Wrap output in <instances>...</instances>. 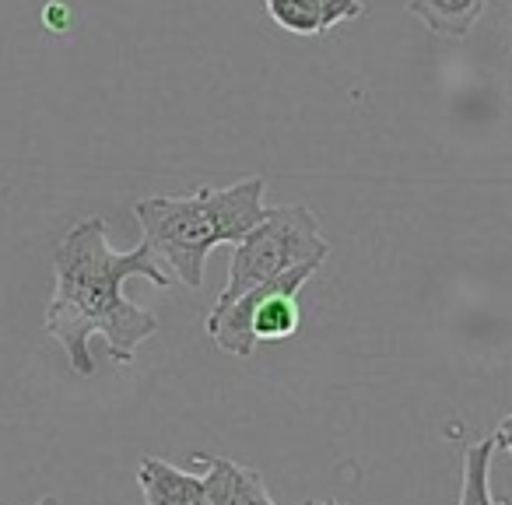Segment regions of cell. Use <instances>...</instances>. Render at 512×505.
<instances>
[{
  "mask_svg": "<svg viewBox=\"0 0 512 505\" xmlns=\"http://www.w3.org/2000/svg\"><path fill=\"white\" fill-rule=\"evenodd\" d=\"M498 432H512V414H505V418L498 421Z\"/></svg>",
  "mask_w": 512,
  "mask_h": 505,
  "instance_id": "obj_12",
  "label": "cell"
},
{
  "mask_svg": "<svg viewBox=\"0 0 512 505\" xmlns=\"http://www.w3.org/2000/svg\"><path fill=\"white\" fill-rule=\"evenodd\" d=\"M46 18H50V32H67V8L53 4V8H46Z\"/></svg>",
  "mask_w": 512,
  "mask_h": 505,
  "instance_id": "obj_10",
  "label": "cell"
},
{
  "mask_svg": "<svg viewBox=\"0 0 512 505\" xmlns=\"http://www.w3.org/2000/svg\"><path fill=\"white\" fill-rule=\"evenodd\" d=\"M267 15L295 36L323 32V0H267Z\"/></svg>",
  "mask_w": 512,
  "mask_h": 505,
  "instance_id": "obj_8",
  "label": "cell"
},
{
  "mask_svg": "<svg viewBox=\"0 0 512 505\" xmlns=\"http://www.w3.org/2000/svg\"><path fill=\"white\" fill-rule=\"evenodd\" d=\"M495 449H505L512 456V432H495Z\"/></svg>",
  "mask_w": 512,
  "mask_h": 505,
  "instance_id": "obj_11",
  "label": "cell"
},
{
  "mask_svg": "<svg viewBox=\"0 0 512 505\" xmlns=\"http://www.w3.org/2000/svg\"><path fill=\"white\" fill-rule=\"evenodd\" d=\"M327 253L330 242L320 235V221L306 204L267 207L264 221L242 242H235L228 285L221 288L214 306H232L246 292L281 278L299 264H323Z\"/></svg>",
  "mask_w": 512,
  "mask_h": 505,
  "instance_id": "obj_3",
  "label": "cell"
},
{
  "mask_svg": "<svg viewBox=\"0 0 512 505\" xmlns=\"http://www.w3.org/2000/svg\"><path fill=\"white\" fill-rule=\"evenodd\" d=\"M309 505H341V502H309Z\"/></svg>",
  "mask_w": 512,
  "mask_h": 505,
  "instance_id": "obj_15",
  "label": "cell"
},
{
  "mask_svg": "<svg viewBox=\"0 0 512 505\" xmlns=\"http://www.w3.org/2000/svg\"><path fill=\"white\" fill-rule=\"evenodd\" d=\"M193 460L207 467V505H278L271 498V491H267L260 470L242 467V463L228 460V456L193 453Z\"/></svg>",
  "mask_w": 512,
  "mask_h": 505,
  "instance_id": "obj_5",
  "label": "cell"
},
{
  "mask_svg": "<svg viewBox=\"0 0 512 505\" xmlns=\"http://www.w3.org/2000/svg\"><path fill=\"white\" fill-rule=\"evenodd\" d=\"M509 50H512V15H509Z\"/></svg>",
  "mask_w": 512,
  "mask_h": 505,
  "instance_id": "obj_14",
  "label": "cell"
},
{
  "mask_svg": "<svg viewBox=\"0 0 512 505\" xmlns=\"http://www.w3.org/2000/svg\"><path fill=\"white\" fill-rule=\"evenodd\" d=\"M137 484L144 491V505H207L204 477L186 474L158 456H148L137 467Z\"/></svg>",
  "mask_w": 512,
  "mask_h": 505,
  "instance_id": "obj_6",
  "label": "cell"
},
{
  "mask_svg": "<svg viewBox=\"0 0 512 505\" xmlns=\"http://www.w3.org/2000/svg\"><path fill=\"white\" fill-rule=\"evenodd\" d=\"M130 278H144L155 288L172 285L144 239L134 249L109 246V228L102 218L78 221L60 239L53 253V299L46 306V330L67 351L74 376L88 379L95 372L88 351L92 337L106 341V355L116 365H130L137 344L158 330L155 313L123 295Z\"/></svg>",
  "mask_w": 512,
  "mask_h": 505,
  "instance_id": "obj_1",
  "label": "cell"
},
{
  "mask_svg": "<svg viewBox=\"0 0 512 505\" xmlns=\"http://www.w3.org/2000/svg\"><path fill=\"white\" fill-rule=\"evenodd\" d=\"M362 0H323V32H330L341 22H355L362 18Z\"/></svg>",
  "mask_w": 512,
  "mask_h": 505,
  "instance_id": "obj_9",
  "label": "cell"
},
{
  "mask_svg": "<svg viewBox=\"0 0 512 505\" xmlns=\"http://www.w3.org/2000/svg\"><path fill=\"white\" fill-rule=\"evenodd\" d=\"M36 505H60V498H53V495H43V498H39Z\"/></svg>",
  "mask_w": 512,
  "mask_h": 505,
  "instance_id": "obj_13",
  "label": "cell"
},
{
  "mask_svg": "<svg viewBox=\"0 0 512 505\" xmlns=\"http://www.w3.org/2000/svg\"><path fill=\"white\" fill-rule=\"evenodd\" d=\"M264 197L267 183L249 176L225 190L200 186L190 197H144L134 204V218L151 253L165 260L186 288H200L211 249L235 246L264 221Z\"/></svg>",
  "mask_w": 512,
  "mask_h": 505,
  "instance_id": "obj_2",
  "label": "cell"
},
{
  "mask_svg": "<svg viewBox=\"0 0 512 505\" xmlns=\"http://www.w3.org/2000/svg\"><path fill=\"white\" fill-rule=\"evenodd\" d=\"M323 264H299L281 278L253 288L232 306H214L207 313L204 327L207 337L218 344L225 355L249 358L260 341H288L299 334V288L320 271Z\"/></svg>",
  "mask_w": 512,
  "mask_h": 505,
  "instance_id": "obj_4",
  "label": "cell"
},
{
  "mask_svg": "<svg viewBox=\"0 0 512 505\" xmlns=\"http://www.w3.org/2000/svg\"><path fill=\"white\" fill-rule=\"evenodd\" d=\"M491 0H407V11L439 39H467Z\"/></svg>",
  "mask_w": 512,
  "mask_h": 505,
  "instance_id": "obj_7",
  "label": "cell"
}]
</instances>
